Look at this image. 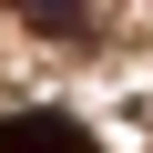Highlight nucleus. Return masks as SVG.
<instances>
[{"label": "nucleus", "instance_id": "nucleus-1", "mask_svg": "<svg viewBox=\"0 0 153 153\" xmlns=\"http://www.w3.org/2000/svg\"><path fill=\"white\" fill-rule=\"evenodd\" d=\"M0 153H92L71 112H0Z\"/></svg>", "mask_w": 153, "mask_h": 153}, {"label": "nucleus", "instance_id": "nucleus-2", "mask_svg": "<svg viewBox=\"0 0 153 153\" xmlns=\"http://www.w3.org/2000/svg\"><path fill=\"white\" fill-rule=\"evenodd\" d=\"M10 10H21L31 31H51V41H82V31H92V0H10Z\"/></svg>", "mask_w": 153, "mask_h": 153}]
</instances>
